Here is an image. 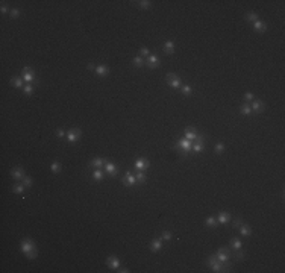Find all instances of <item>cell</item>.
<instances>
[{"mask_svg":"<svg viewBox=\"0 0 285 273\" xmlns=\"http://www.w3.org/2000/svg\"><path fill=\"white\" fill-rule=\"evenodd\" d=\"M20 249H21V252H23L29 260H35V258H37V247H35V243H34L31 238H24V240L20 243Z\"/></svg>","mask_w":285,"mask_h":273,"instance_id":"cell-1","label":"cell"},{"mask_svg":"<svg viewBox=\"0 0 285 273\" xmlns=\"http://www.w3.org/2000/svg\"><path fill=\"white\" fill-rule=\"evenodd\" d=\"M191 144H193V141H190V140H187V138H182V140H177V141H176L174 149H176L182 156H187L191 152Z\"/></svg>","mask_w":285,"mask_h":273,"instance_id":"cell-2","label":"cell"},{"mask_svg":"<svg viewBox=\"0 0 285 273\" xmlns=\"http://www.w3.org/2000/svg\"><path fill=\"white\" fill-rule=\"evenodd\" d=\"M21 78H23V80H24L26 83L38 85V80L35 78V72H34V68H31V67H24V68L21 70Z\"/></svg>","mask_w":285,"mask_h":273,"instance_id":"cell-3","label":"cell"},{"mask_svg":"<svg viewBox=\"0 0 285 273\" xmlns=\"http://www.w3.org/2000/svg\"><path fill=\"white\" fill-rule=\"evenodd\" d=\"M165 82H167L171 88H174V90H177V88L182 87V80H181V78H179L177 75H174V73H168L167 78H165Z\"/></svg>","mask_w":285,"mask_h":273,"instance_id":"cell-4","label":"cell"},{"mask_svg":"<svg viewBox=\"0 0 285 273\" xmlns=\"http://www.w3.org/2000/svg\"><path fill=\"white\" fill-rule=\"evenodd\" d=\"M81 137H82V131H81V129H78V127L70 129V131L67 132V135H65V138H67V141H68V143H76V141H78Z\"/></svg>","mask_w":285,"mask_h":273,"instance_id":"cell-5","label":"cell"},{"mask_svg":"<svg viewBox=\"0 0 285 273\" xmlns=\"http://www.w3.org/2000/svg\"><path fill=\"white\" fill-rule=\"evenodd\" d=\"M149 167H150V162L147 158H137L135 159V168L138 172H146Z\"/></svg>","mask_w":285,"mask_h":273,"instance_id":"cell-6","label":"cell"},{"mask_svg":"<svg viewBox=\"0 0 285 273\" xmlns=\"http://www.w3.org/2000/svg\"><path fill=\"white\" fill-rule=\"evenodd\" d=\"M215 256H217V260H218L220 263H228V261H229V258H231V252H229V249L221 247V249H218V250H217Z\"/></svg>","mask_w":285,"mask_h":273,"instance_id":"cell-7","label":"cell"},{"mask_svg":"<svg viewBox=\"0 0 285 273\" xmlns=\"http://www.w3.org/2000/svg\"><path fill=\"white\" fill-rule=\"evenodd\" d=\"M123 184L126 185V187H133V185H137L138 182H137V178H135V175H132L130 172H126L124 173V176H123Z\"/></svg>","mask_w":285,"mask_h":273,"instance_id":"cell-8","label":"cell"},{"mask_svg":"<svg viewBox=\"0 0 285 273\" xmlns=\"http://www.w3.org/2000/svg\"><path fill=\"white\" fill-rule=\"evenodd\" d=\"M147 67L149 68H158L159 65H161V59H159V56L158 55H150V56H147Z\"/></svg>","mask_w":285,"mask_h":273,"instance_id":"cell-9","label":"cell"},{"mask_svg":"<svg viewBox=\"0 0 285 273\" xmlns=\"http://www.w3.org/2000/svg\"><path fill=\"white\" fill-rule=\"evenodd\" d=\"M120 258L119 256H115V255H111V256H108L106 258V266L109 267V269H112V270H117L119 267H120Z\"/></svg>","mask_w":285,"mask_h":273,"instance_id":"cell-10","label":"cell"},{"mask_svg":"<svg viewBox=\"0 0 285 273\" xmlns=\"http://www.w3.org/2000/svg\"><path fill=\"white\" fill-rule=\"evenodd\" d=\"M103 168H105V173H108L109 176H117V165L114 164V162H111V161H106L105 164H103Z\"/></svg>","mask_w":285,"mask_h":273,"instance_id":"cell-11","label":"cell"},{"mask_svg":"<svg viewBox=\"0 0 285 273\" xmlns=\"http://www.w3.org/2000/svg\"><path fill=\"white\" fill-rule=\"evenodd\" d=\"M11 176H12L14 179H17V181H23V178H24L26 175H24V170H23V167H15V168H12V172H11Z\"/></svg>","mask_w":285,"mask_h":273,"instance_id":"cell-12","label":"cell"},{"mask_svg":"<svg viewBox=\"0 0 285 273\" xmlns=\"http://www.w3.org/2000/svg\"><path fill=\"white\" fill-rule=\"evenodd\" d=\"M187 140H190V141H196V138L199 137V134H197V131L194 129V127H188L187 131H185V135H184Z\"/></svg>","mask_w":285,"mask_h":273,"instance_id":"cell-13","label":"cell"},{"mask_svg":"<svg viewBox=\"0 0 285 273\" xmlns=\"http://www.w3.org/2000/svg\"><path fill=\"white\" fill-rule=\"evenodd\" d=\"M252 113H261L264 108H265V105L261 102V100H252Z\"/></svg>","mask_w":285,"mask_h":273,"instance_id":"cell-14","label":"cell"},{"mask_svg":"<svg viewBox=\"0 0 285 273\" xmlns=\"http://www.w3.org/2000/svg\"><path fill=\"white\" fill-rule=\"evenodd\" d=\"M163 49H164V52H165L167 55H173V53H174V42L170 41V39H167V41L164 42Z\"/></svg>","mask_w":285,"mask_h":273,"instance_id":"cell-15","label":"cell"},{"mask_svg":"<svg viewBox=\"0 0 285 273\" xmlns=\"http://www.w3.org/2000/svg\"><path fill=\"white\" fill-rule=\"evenodd\" d=\"M217 222L220 223V225H226V223H229L231 222V216L228 214V212H220L218 214V217H217Z\"/></svg>","mask_w":285,"mask_h":273,"instance_id":"cell-16","label":"cell"},{"mask_svg":"<svg viewBox=\"0 0 285 273\" xmlns=\"http://www.w3.org/2000/svg\"><path fill=\"white\" fill-rule=\"evenodd\" d=\"M161 247H163V240H161V238L152 240V243H150V250H152V252H158Z\"/></svg>","mask_w":285,"mask_h":273,"instance_id":"cell-17","label":"cell"},{"mask_svg":"<svg viewBox=\"0 0 285 273\" xmlns=\"http://www.w3.org/2000/svg\"><path fill=\"white\" fill-rule=\"evenodd\" d=\"M253 29H255L256 32H265V31H267V24H265L264 21H261V20H256V21L253 23Z\"/></svg>","mask_w":285,"mask_h":273,"instance_id":"cell-18","label":"cell"},{"mask_svg":"<svg viewBox=\"0 0 285 273\" xmlns=\"http://www.w3.org/2000/svg\"><path fill=\"white\" fill-rule=\"evenodd\" d=\"M96 73L99 75V76H106V75H109V68L106 67V65H103V64H99L97 67H96Z\"/></svg>","mask_w":285,"mask_h":273,"instance_id":"cell-19","label":"cell"},{"mask_svg":"<svg viewBox=\"0 0 285 273\" xmlns=\"http://www.w3.org/2000/svg\"><path fill=\"white\" fill-rule=\"evenodd\" d=\"M11 85H14L15 88H21V90H23V87H24L26 83H24V80H23V78H21V76H18V78H12V79H11Z\"/></svg>","mask_w":285,"mask_h":273,"instance_id":"cell-20","label":"cell"},{"mask_svg":"<svg viewBox=\"0 0 285 273\" xmlns=\"http://www.w3.org/2000/svg\"><path fill=\"white\" fill-rule=\"evenodd\" d=\"M105 164V159L103 158H94V159H91V162H90V167H96V168H100L102 165Z\"/></svg>","mask_w":285,"mask_h":273,"instance_id":"cell-21","label":"cell"},{"mask_svg":"<svg viewBox=\"0 0 285 273\" xmlns=\"http://www.w3.org/2000/svg\"><path fill=\"white\" fill-rule=\"evenodd\" d=\"M26 188H27V187H26V185L21 182V184H15V185L12 187V191H14V193H17V194H23Z\"/></svg>","mask_w":285,"mask_h":273,"instance_id":"cell-22","label":"cell"},{"mask_svg":"<svg viewBox=\"0 0 285 273\" xmlns=\"http://www.w3.org/2000/svg\"><path fill=\"white\" fill-rule=\"evenodd\" d=\"M103 179V172L100 170V168H94V172H93V181H102Z\"/></svg>","mask_w":285,"mask_h":273,"instance_id":"cell-23","label":"cell"},{"mask_svg":"<svg viewBox=\"0 0 285 273\" xmlns=\"http://www.w3.org/2000/svg\"><path fill=\"white\" fill-rule=\"evenodd\" d=\"M231 246H232V249H234V250H238V249H241L243 243H241V240H240V238H232V240H231Z\"/></svg>","mask_w":285,"mask_h":273,"instance_id":"cell-24","label":"cell"},{"mask_svg":"<svg viewBox=\"0 0 285 273\" xmlns=\"http://www.w3.org/2000/svg\"><path fill=\"white\" fill-rule=\"evenodd\" d=\"M132 64H133L135 67H143V65L146 64V61H144V58H141V56H135V58L132 59Z\"/></svg>","mask_w":285,"mask_h":273,"instance_id":"cell-25","label":"cell"},{"mask_svg":"<svg viewBox=\"0 0 285 273\" xmlns=\"http://www.w3.org/2000/svg\"><path fill=\"white\" fill-rule=\"evenodd\" d=\"M205 223H206V226H209V228H215L217 225H218V222H217V219L215 217H208L206 220H205Z\"/></svg>","mask_w":285,"mask_h":273,"instance_id":"cell-26","label":"cell"},{"mask_svg":"<svg viewBox=\"0 0 285 273\" xmlns=\"http://www.w3.org/2000/svg\"><path fill=\"white\" fill-rule=\"evenodd\" d=\"M240 234H241V237H249L252 234V229L249 226H246V225H241L240 226Z\"/></svg>","mask_w":285,"mask_h":273,"instance_id":"cell-27","label":"cell"},{"mask_svg":"<svg viewBox=\"0 0 285 273\" xmlns=\"http://www.w3.org/2000/svg\"><path fill=\"white\" fill-rule=\"evenodd\" d=\"M240 113H241L243 116H250V114H252V108H250V105L244 103V105L240 108Z\"/></svg>","mask_w":285,"mask_h":273,"instance_id":"cell-28","label":"cell"},{"mask_svg":"<svg viewBox=\"0 0 285 273\" xmlns=\"http://www.w3.org/2000/svg\"><path fill=\"white\" fill-rule=\"evenodd\" d=\"M135 178H137V182H138V184H144V182H146V173H144V172H138V173L135 175Z\"/></svg>","mask_w":285,"mask_h":273,"instance_id":"cell-29","label":"cell"},{"mask_svg":"<svg viewBox=\"0 0 285 273\" xmlns=\"http://www.w3.org/2000/svg\"><path fill=\"white\" fill-rule=\"evenodd\" d=\"M179 90H181V91H182L185 96H190V94L193 93V88H191L190 85H184V83H182V87H181Z\"/></svg>","mask_w":285,"mask_h":273,"instance_id":"cell-30","label":"cell"},{"mask_svg":"<svg viewBox=\"0 0 285 273\" xmlns=\"http://www.w3.org/2000/svg\"><path fill=\"white\" fill-rule=\"evenodd\" d=\"M52 173H55V175H58L59 172H61V164H59V161H55L53 164H52Z\"/></svg>","mask_w":285,"mask_h":273,"instance_id":"cell-31","label":"cell"},{"mask_svg":"<svg viewBox=\"0 0 285 273\" xmlns=\"http://www.w3.org/2000/svg\"><path fill=\"white\" fill-rule=\"evenodd\" d=\"M246 20H247V21H252V23H255V21L258 20V15H256L255 12H247V14H246Z\"/></svg>","mask_w":285,"mask_h":273,"instance_id":"cell-32","label":"cell"},{"mask_svg":"<svg viewBox=\"0 0 285 273\" xmlns=\"http://www.w3.org/2000/svg\"><path fill=\"white\" fill-rule=\"evenodd\" d=\"M34 90H35V88H34V85H32V83H26V85L23 87V91H24V94H27V96H29V94H32V93H34Z\"/></svg>","mask_w":285,"mask_h":273,"instance_id":"cell-33","label":"cell"},{"mask_svg":"<svg viewBox=\"0 0 285 273\" xmlns=\"http://www.w3.org/2000/svg\"><path fill=\"white\" fill-rule=\"evenodd\" d=\"M140 56H141V58H144V56H150V50H149L147 47H141V49H140Z\"/></svg>","mask_w":285,"mask_h":273,"instance_id":"cell-34","label":"cell"},{"mask_svg":"<svg viewBox=\"0 0 285 273\" xmlns=\"http://www.w3.org/2000/svg\"><path fill=\"white\" fill-rule=\"evenodd\" d=\"M138 5H140V8H143V9H147V8H150V2L149 0H141V2H138Z\"/></svg>","mask_w":285,"mask_h":273,"instance_id":"cell-35","label":"cell"},{"mask_svg":"<svg viewBox=\"0 0 285 273\" xmlns=\"http://www.w3.org/2000/svg\"><path fill=\"white\" fill-rule=\"evenodd\" d=\"M32 182H34V181H32V178H29V176H24V178H23V184H24L27 188H31V187H32Z\"/></svg>","mask_w":285,"mask_h":273,"instance_id":"cell-36","label":"cell"},{"mask_svg":"<svg viewBox=\"0 0 285 273\" xmlns=\"http://www.w3.org/2000/svg\"><path fill=\"white\" fill-rule=\"evenodd\" d=\"M234 255H235V258H237L238 261H240V260H244V252H243L241 249L235 250V253H234Z\"/></svg>","mask_w":285,"mask_h":273,"instance_id":"cell-37","label":"cell"},{"mask_svg":"<svg viewBox=\"0 0 285 273\" xmlns=\"http://www.w3.org/2000/svg\"><path fill=\"white\" fill-rule=\"evenodd\" d=\"M9 15H11V18H17V17L20 15V9H17V8H14V9H11V12H9Z\"/></svg>","mask_w":285,"mask_h":273,"instance_id":"cell-38","label":"cell"},{"mask_svg":"<svg viewBox=\"0 0 285 273\" xmlns=\"http://www.w3.org/2000/svg\"><path fill=\"white\" fill-rule=\"evenodd\" d=\"M217 153H221L223 150H225V144L223 143H218V144H215V149H214Z\"/></svg>","mask_w":285,"mask_h":273,"instance_id":"cell-39","label":"cell"},{"mask_svg":"<svg viewBox=\"0 0 285 273\" xmlns=\"http://www.w3.org/2000/svg\"><path fill=\"white\" fill-rule=\"evenodd\" d=\"M215 261H217V256H215V255H211V256H209V258L206 260V264H208V266L211 267V266H212V264H214Z\"/></svg>","mask_w":285,"mask_h":273,"instance_id":"cell-40","label":"cell"},{"mask_svg":"<svg viewBox=\"0 0 285 273\" xmlns=\"http://www.w3.org/2000/svg\"><path fill=\"white\" fill-rule=\"evenodd\" d=\"M170 238H171V232H170V231H164L163 235H161V240H167V241H168Z\"/></svg>","mask_w":285,"mask_h":273,"instance_id":"cell-41","label":"cell"},{"mask_svg":"<svg viewBox=\"0 0 285 273\" xmlns=\"http://www.w3.org/2000/svg\"><path fill=\"white\" fill-rule=\"evenodd\" d=\"M65 135H67V134H65L62 129H56V137H58V138H64Z\"/></svg>","mask_w":285,"mask_h":273,"instance_id":"cell-42","label":"cell"},{"mask_svg":"<svg viewBox=\"0 0 285 273\" xmlns=\"http://www.w3.org/2000/svg\"><path fill=\"white\" fill-rule=\"evenodd\" d=\"M244 99H246V100H253V99H255V96H253L252 93H246V94H244Z\"/></svg>","mask_w":285,"mask_h":273,"instance_id":"cell-43","label":"cell"},{"mask_svg":"<svg viewBox=\"0 0 285 273\" xmlns=\"http://www.w3.org/2000/svg\"><path fill=\"white\" fill-rule=\"evenodd\" d=\"M241 225H243V220H241V219H237V220L234 222V226H235V228H240Z\"/></svg>","mask_w":285,"mask_h":273,"instance_id":"cell-44","label":"cell"},{"mask_svg":"<svg viewBox=\"0 0 285 273\" xmlns=\"http://www.w3.org/2000/svg\"><path fill=\"white\" fill-rule=\"evenodd\" d=\"M0 11H2V14H8V12H11V11L8 9L6 5H2V9H0Z\"/></svg>","mask_w":285,"mask_h":273,"instance_id":"cell-45","label":"cell"},{"mask_svg":"<svg viewBox=\"0 0 285 273\" xmlns=\"http://www.w3.org/2000/svg\"><path fill=\"white\" fill-rule=\"evenodd\" d=\"M117 272H120V273H127L129 270H127L126 267H119V269H117Z\"/></svg>","mask_w":285,"mask_h":273,"instance_id":"cell-46","label":"cell"},{"mask_svg":"<svg viewBox=\"0 0 285 273\" xmlns=\"http://www.w3.org/2000/svg\"><path fill=\"white\" fill-rule=\"evenodd\" d=\"M88 70H96V67L93 64H88Z\"/></svg>","mask_w":285,"mask_h":273,"instance_id":"cell-47","label":"cell"}]
</instances>
